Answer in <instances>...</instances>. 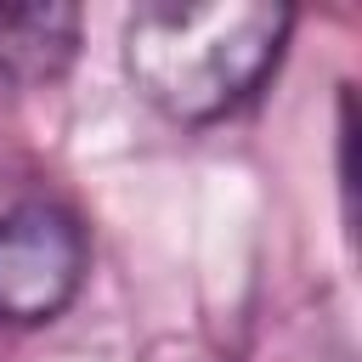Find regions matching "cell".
Wrapping results in <instances>:
<instances>
[{
    "instance_id": "obj_2",
    "label": "cell",
    "mask_w": 362,
    "mask_h": 362,
    "mask_svg": "<svg viewBox=\"0 0 362 362\" xmlns=\"http://www.w3.org/2000/svg\"><path fill=\"white\" fill-rule=\"evenodd\" d=\"M85 232L57 204H23L0 221V322L34 328L68 311L85 283Z\"/></svg>"
},
{
    "instance_id": "obj_1",
    "label": "cell",
    "mask_w": 362,
    "mask_h": 362,
    "mask_svg": "<svg viewBox=\"0 0 362 362\" xmlns=\"http://www.w3.org/2000/svg\"><path fill=\"white\" fill-rule=\"evenodd\" d=\"M288 28L294 11L266 0H158L124 23V74L158 113L209 124L260 90Z\"/></svg>"
},
{
    "instance_id": "obj_3",
    "label": "cell",
    "mask_w": 362,
    "mask_h": 362,
    "mask_svg": "<svg viewBox=\"0 0 362 362\" xmlns=\"http://www.w3.org/2000/svg\"><path fill=\"white\" fill-rule=\"evenodd\" d=\"M79 51L74 6H0V74L17 85L57 79Z\"/></svg>"
}]
</instances>
